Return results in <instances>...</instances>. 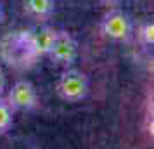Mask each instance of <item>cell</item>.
I'll list each match as a JSON object with an SVG mask.
<instances>
[{
	"label": "cell",
	"instance_id": "cell-1",
	"mask_svg": "<svg viewBox=\"0 0 154 149\" xmlns=\"http://www.w3.org/2000/svg\"><path fill=\"white\" fill-rule=\"evenodd\" d=\"M56 90L64 102H80L88 95L90 80L85 71L76 68H66L57 80Z\"/></svg>",
	"mask_w": 154,
	"mask_h": 149
},
{
	"label": "cell",
	"instance_id": "cell-2",
	"mask_svg": "<svg viewBox=\"0 0 154 149\" xmlns=\"http://www.w3.org/2000/svg\"><path fill=\"white\" fill-rule=\"evenodd\" d=\"M99 29L104 38L111 42H128L133 33V24L130 16L123 12L121 9H107V12L102 16Z\"/></svg>",
	"mask_w": 154,
	"mask_h": 149
},
{
	"label": "cell",
	"instance_id": "cell-3",
	"mask_svg": "<svg viewBox=\"0 0 154 149\" xmlns=\"http://www.w3.org/2000/svg\"><path fill=\"white\" fill-rule=\"evenodd\" d=\"M54 64L63 66V68H71V64L78 57V42L76 38L66 29H57L54 43L49 50L47 56Z\"/></svg>",
	"mask_w": 154,
	"mask_h": 149
},
{
	"label": "cell",
	"instance_id": "cell-4",
	"mask_svg": "<svg viewBox=\"0 0 154 149\" xmlns=\"http://www.w3.org/2000/svg\"><path fill=\"white\" fill-rule=\"evenodd\" d=\"M7 104L12 111H31L38 106V95L33 83L28 80H17L7 92Z\"/></svg>",
	"mask_w": 154,
	"mask_h": 149
},
{
	"label": "cell",
	"instance_id": "cell-5",
	"mask_svg": "<svg viewBox=\"0 0 154 149\" xmlns=\"http://www.w3.org/2000/svg\"><path fill=\"white\" fill-rule=\"evenodd\" d=\"M11 50V54H4L9 64L14 66H24L26 59H36L35 54L31 52L28 42V31H21L16 33L14 36H9V40L4 42V52Z\"/></svg>",
	"mask_w": 154,
	"mask_h": 149
},
{
	"label": "cell",
	"instance_id": "cell-6",
	"mask_svg": "<svg viewBox=\"0 0 154 149\" xmlns=\"http://www.w3.org/2000/svg\"><path fill=\"white\" fill-rule=\"evenodd\" d=\"M57 29H54L49 24H40L36 28L28 31V42L31 47V52L35 54V57H47L49 50L54 43Z\"/></svg>",
	"mask_w": 154,
	"mask_h": 149
},
{
	"label": "cell",
	"instance_id": "cell-7",
	"mask_svg": "<svg viewBox=\"0 0 154 149\" xmlns=\"http://www.w3.org/2000/svg\"><path fill=\"white\" fill-rule=\"evenodd\" d=\"M23 9L31 19L38 23H47L54 14L56 5H54V0H24Z\"/></svg>",
	"mask_w": 154,
	"mask_h": 149
},
{
	"label": "cell",
	"instance_id": "cell-8",
	"mask_svg": "<svg viewBox=\"0 0 154 149\" xmlns=\"http://www.w3.org/2000/svg\"><path fill=\"white\" fill-rule=\"evenodd\" d=\"M137 40L142 47H152L154 45V21L144 19L137 26Z\"/></svg>",
	"mask_w": 154,
	"mask_h": 149
},
{
	"label": "cell",
	"instance_id": "cell-9",
	"mask_svg": "<svg viewBox=\"0 0 154 149\" xmlns=\"http://www.w3.org/2000/svg\"><path fill=\"white\" fill-rule=\"evenodd\" d=\"M14 125V111L11 109L7 101L0 97V135L7 134Z\"/></svg>",
	"mask_w": 154,
	"mask_h": 149
},
{
	"label": "cell",
	"instance_id": "cell-10",
	"mask_svg": "<svg viewBox=\"0 0 154 149\" xmlns=\"http://www.w3.org/2000/svg\"><path fill=\"white\" fill-rule=\"evenodd\" d=\"M100 5L106 9H118V5L123 2V0H99Z\"/></svg>",
	"mask_w": 154,
	"mask_h": 149
},
{
	"label": "cell",
	"instance_id": "cell-11",
	"mask_svg": "<svg viewBox=\"0 0 154 149\" xmlns=\"http://www.w3.org/2000/svg\"><path fill=\"white\" fill-rule=\"evenodd\" d=\"M5 87H7V78H5L4 70L0 68V97H2V94H4V90H5Z\"/></svg>",
	"mask_w": 154,
	"mask_h": 149
},
{
	"label": "cell",
	"instance_id": "cell-12",
	"mask_svg": "<svg viewBox=\"0 0 154 149\" xmlns=\"http://www.w3.org/2000/svg\"><path fill=\"white\" fill-rule=\"evenodd\" d=\"M4 16H5V12H4V5H2V0H0V23L4 21Z\"/></svg>",
	"mask_w": 154,
	"mask_h": 149
}]
</instances>
